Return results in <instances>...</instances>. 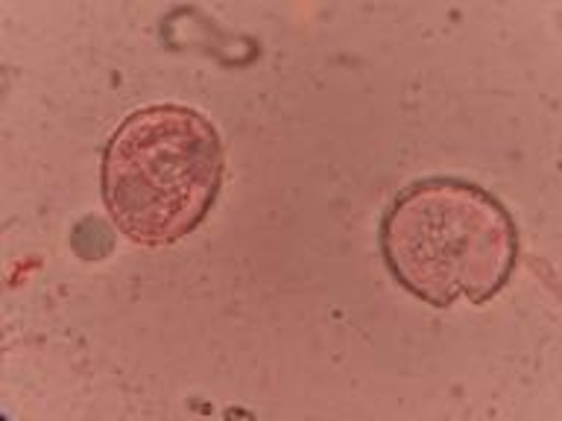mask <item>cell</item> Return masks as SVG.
<instances>
[{"mask_svg":"<svg viewBox=\"0 0 562 421\" xmlns=\"http://www.w3.org/2000/svg\"><path fill=\"white\" fill-rule=\"evenodd\" d=\"M378 235L390 275L430 307L460 298L483 305L507 287L518 263V226L507 205L457 175L402 187Z\"/></svg>","mask_w":562,"mask_h":421,"instance_id":"6da1fadb","label":"cell"},{"mask_svg":"<svg viewBox=\"0 0 562 421\" xmlns=\"http://www.w3.org/2000/svg\"><path fill=\"white\" fill-rule=\"evenodd\" d=\"M223 140L196 109H135L103 147V202L121 235L138 246H170L209 217L223 187Z\"/></svg>","mask_w":562,"mask_h":421,"instance_id":"7a4b0ae2","label":"cell"}]
</instances>
